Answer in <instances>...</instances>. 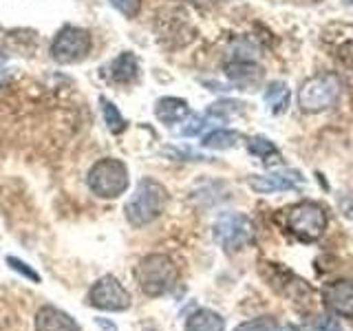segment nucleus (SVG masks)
Masks as SVG:
<instances>
[{
    "label": "nucleus",
    "instance_id": "nucleus-7",
    "mask_svg": "<svg viewBox=\"0 0 353 331\" xmlns=\"http://www.w3.org/2000/svg\"><path fill=\"white\" fill-rule=\"evenodd\" d=\"M214 239L225 252H239L254 239V225L245 214L225 212L214 223Z\"/></svg>",
    "mask_w": 353,
    "mask_h": 331
},
{
    "label": "nucleus",
    "instance_id": "nucleus-12",
    "mask_svg": "<svg viewBox=\"0 0 353 331\" xmlns=\"http://www.w3.org/2000/svg\"><path fill=\"white\" fill-rule=\"evenodd\" d=\"M188 115H190V108H188L185 99L179 97H161L154 104V117H157L161 124H179V121H185Z\"/></svg>",
    "mask_w": 353,
    "mask_h": 331
},
{
    "label": "nucleus",
    "instance_id": "nucleus-8",
    "mask_svg": "<svg viewBox=\"0 0 353 331\" xmlns=\"http://www.w3.org/2000/svg\"><path fill=\"white\" fill-rule=\"evenodd\" d=\"M88 305L104 312H124L130 307V294L115 276H102L88 292Z\"/></svg>",
    "mask_w": 353,
    "mask_h": 331
},
{
    "label": "nucleus",
    "instance_id": "nucleus-23",
    "mask_svg": "<svg viewBox=\"0 0 353 331\" xmlns=\"http://www.w3.org/2000/svg\"><path fill=\"white\" fill-rule=\"evenodd\" d=\"M7 263H9V268H11V270H16L18 274L25 276V279H29V281H33V283H40V274H38L36 270H31L25 261H20V259H16V257H7Z\"/></svg>",
    "mask_w": 353,
    "mask_h": 331
},
{
    "label": "nucleus",
    "instance_id": "nucleus-4",
    "mask_svg": "<svg viewBox=\"0 0 353 331\" xmlns=\"http://www.w3.org/2000/svg\"><path fill=\"white\" fill-rule=\"evenodd\" d=\"M283 221L285 228L303 243L318 241L327 230V212L316 201H301L290 205L283 212Z\"/></svg>",
    "mask_w": 353,
    "mask_h": 331
},
{
    "label": "nucleus",
    "instance_id": "nucleus-11",
    "mask_svg": "<svg viewBox=\"0 0 353 331\" xmlns=\"http://www.w3.org/2000/svg\"><path fill=\"white\" fill-rule=\"evenodd\" d=\"M36 331H80V327L62 309L42 307L36 314Z\"/></svg>",
    "mask_w": 353,
    "mask_h": 331
},
{
    "label": "nucleus",
    "instance_id": "nucleus-16",
    "mask_svg": "<svg viewBox=\"0 0 353 331\" xmlns=\"http://www.w3.org/2000/svg\"><path fill=\"white\" fill-rule=\"evenodd\" d=\"M239 141H241V132L219 128V130L208 132L201 141V146L208 150H230V148H234Z\"/></svg>",
    "mask_w": 353,
    "mask_h": 331
},
{
    "label": "nucleus",
    "instance_id": "nucleus-9",
    "mask_svg": "<svg viewBox=\"0 0 353 331\" xmlns=\"http://www.w3.org/2000/svg\"><path fill=\"white\" fill-rule=\"evenodd\" d=\"M323 301L329 312L342 318H353V281L340 279L323 290Z\"/></svg>",
    "mask_w": 353,
    "mask_h": 331
},
{
    "label": "nucleus",
    "instance_id": "nucleus-3",
    "mask_svg": "<svg viewBox=\"0 0 353 331\" xmlns=\"http://www.w3.org/2000/svg\"><path fill=\"white\" fill-rule=\"evenodd\" d=\"M86 183L91 188V192L99 199H117L128 190L130 174L121 159L104 157L93 163V168L88 170Z\"/></svg>",
    "mask_w": 353,
    "mask_h": 331
},
{
    "label": "nucleus",
    "instance_id": "nucleus-13",
    "mask_svg": "<svg viewBox=\"0 0 353 331\" xmlns=\"http://www.w3.org/2000/svg\"><path fill=\"white\" fill-rule=\"evenodd\" d=\"M139 77V62L132 53H121L110 64V80L117 84H132Z\"/></svg>",
    "mask_w": 353,
    "mask_h": 331
},
{
    "label": "nucleus",
    "instance_id": "nucleus-15",
    "mask_svg": "<svg viewBox=\"0 0 353 331\" xmlns=\"http://www.w3.org/2000/svg\"><path fill=\"white\" fill-rule=\"evenodd\" d=\"M228 75L234 80V84L248 88V91H254V86H256L261 80H263V71L259 66L254 64H248V62H234L228 66Z\"/></svg>",
    "mask_w": 353,
    "mask_h": 331
},
{
    "label": "nucleus",
    "instance_id": "nucleus-17",
    "mask_svg": "<svg viewBox=\"0 0 353 331\" xmlns=\"http://www.w3.org/2000/svg\"><path fill=\"white\" fill-rule=\"evenodd\" d=\"M290 88H287L285 82H272L268 86V91H265V102L270 104V110L274 115H281L283 110L290 106Z\"/></svg>",
    "mask_w": 353,
    "mask_h": 331
},
{
    "label": "nucleus",
    "instance_id": "nucleus-22",
    "mask_svg": "<svg viewBox=\"0 0 353 331\" xmlns=\"http://www.w3.org/2000/svg\"><path fill=\"white\" fill-rule=\"evenodd\" d=\"M108 3L126 18H135L141 11V0H108Z\"/></svg>",
    "mask_w": 353,
    "mask_h": 331
},
{
    "label": "nucleus",
    "instance_id": "nucleus-19",
    "mask_svg": "<svg viewBox=\"0 0 353 331\" xmlns=\"http://www.w3.org/2000/svg\"><path fill=\"white\" fill-rule=\"evenodd\" d=\"M102 110H104V119H106V124L110 128V132H115V135H119V132H124L126 130V119L121 117V113L117 110V106L113 102H108V99H102Z\"/></svg>",
    "mask_w": 353,
    "mask_h": 331
},
{
    "label": "nucleus",
    "instance_id": "nucleus-21",
    "mask_svg": "<svg viewBox=\"0 0 353 331\" xmlns=\"http://www.w3.org/2000/svg\"><path fill=\"white\" fill-rule=\"evenodd\" d=\"M241 102H234V99H225V102H216L208 108V115H212V117H230V115H234L241 110Z\"/></svg>",
    "mask_w": 353,
    "mask_h": 331
},
{
    "label": "nucleus",
    "instance_id": "nucleus-14",
    "mask_svg": "<svg viewBox=\"0 0 353 331\" xmlns=\"http://www.w3.org/2000/svg\"><path fill=\"white\" fill-rule=\"evenodd\" d=\"M185 331H225V320L212 309H196L185 320Z\"/></svg>",
    "mask_w": 353,
    "mask_h": 331
},
{
    "label": "nucleus",
    "instance_id": "nucleus-27",
    "mask_svg": "<svg viewBox=\"0 0 353 331\" xmlns=\"http://www.w3.org/2000/svg\"><path fill=\"white\" fill-rule=\"evenodd\" d=\"M97 325L102 327L104 331H117V327L113 323H108V320H104V318H97Z\"/></svg>",
    "mask_w": 353,
    "mask_h": 331
},
{
    "label": "nucleus",
    "instance_id": "nucleus-2",
    "mask_svg": "<svg viewBox=\"0 0 353 331\" xmlns=\"http://www.w3.org/2000/svg\"><path fill=\"white\" fill-rule=\"evenodd\" d=\"M135 279L139 283V290L146 296H163L174 287L176 279H179V272H176V265L170 261V257H165V254H148V257L139 261Z\"/></svg>",
    "mask_w": 353,
    "mask_h": 331
},
{
    "label": "nucleus",
    "instance_id": "nucleus-10",
    "mask_svg": "<svg viewBox=\"0 0 353 331\" xmlns=\"http://www.w3.org/2000/svg\"><path fill=\"white\" fill-rule=\"evenodd\" d=\"M303 181L301 174L294 172H276V174H259L250 177V185L256 192H285L294 190V188Z\"/></svg>",
    "mask_w": 353,
    "mask_h": 331
},
{
    "label": "nucleus",
    "instance_id": "nucleus-18",
    "mask_svg": "<svg viewBox=\"0 0 353 331\" xmlns=\"http://www.w3.org/2000/svg\"><path fill=\"white\" fill-rule=\"evenodd\" d=\"M250 152L261 157L265 163H270L272 157H279V148H276L268 137H252L250 139Z\"/></svg>",
    "mask_w": 353,
    "mask_h": 331
},
{
    "label": "nucleus",
    "instance_id": "nucleus-6",
    "mask_svg": "<svg viewBox=\"0 0 353 331\" xmlns=\"http://www.w3.org/2000/svg\"><path fill=\"white\" fill-rule=\"evenodd\" d=\"M93 49L91 33L82 27H62L51 42V58L58 64L82 62Z\"/></svg>",
    "mask_w": 353,
    "mask_h": 331
},
{
    "label": "nucleus",
    "instance_id": "nucleus-20",
    "mask_svg": "<svg viewBox=\"0 0 353 331\" xmlns=\"http://www.w3.org/2000/svg\"><path fill=\"white\" fill-rule=\"evenodd\" d=\"M234 331H279V325L276 320L265 316V318H256V320H250V323H243L239 325Z\"/></svg>",
    "mask_w": 353,
    "mask_h": 331
},
{
    "label": "nucleus",
    "instance_id": "nucleus-5",
    "mask_svg": "<svg viewBox=\"0 0 353 331\" xmlns=\"http://www.w3.org/2000/svg\"><path fill=\"white\" fill-rule=\"evenodd\" d=\"M340 97V80L334 73H320L307 80L298 91V106L305 113H323Z\"/></svg>",
    "mask_w": 353,
    "mask_h": 331
},
{
    "label": "nucleus",
    "instance_id": "nucleus-26",
    "mask_svg": "<svg viewBox=\"0 0 353 331\" xmlns=\"http://www.w3.org/2000/svg\"><path fill=\"white\" fill-rule=\"evenodd\" d=\"M205 124H203V117H199V115H194L192 119H190V126H183L181 128V135H196L199 130H201Z\"/></svg>",
    "mask_w": 353,
    "mask_h": 331
},
{
    "label": "nucleus",
    "instance_id": "nucleus-1",
    "mask_svg": "<svg viewBox=\"0 0 353 331\" xmlns=\"http://www.w3.org/2000/svg\"><path fill=\"white\" fill-rule=\"evenodd\" d=\"M165 205H168V190L154 179H141L135 188V192L128 199L124 208L126 219L130 225L141 228L152 223L154 219L163 214Z\"/></svg>",
    "mask_w": 353,
    "mask_h": 331
},
{
    "label": "nucleus",
    "instance_id": "nucleus-24",
    "mask_svg": "<svg viewBox=\"0 0 353 331\" xmlns=\"http://www.w3.org/2000/svg\"><path fill=\"white\" fill-rule=\"evenodd\" d=\"M309 331H342L340 323L331 316H316L309 323Z\"/></svg>",
    "mask_w": 353,
    "mask_h": 331
},
{
    "label": "nucleus",
    "instance_id": "nucleus-25",
    "mask_svg": "<svg viewBox=\"0 0 353 331\" xmlns=\"http://www.w3.org/2000/svg\"><path fill=\"white\" fill-rule=\"evenodd\" d=\"M340 60H342V64H347L349 69H353V40H349V42H345L340 47Z\"/></svg>",
    "mask_w": 353,
    "mask_h": 331
}]
</instances>
